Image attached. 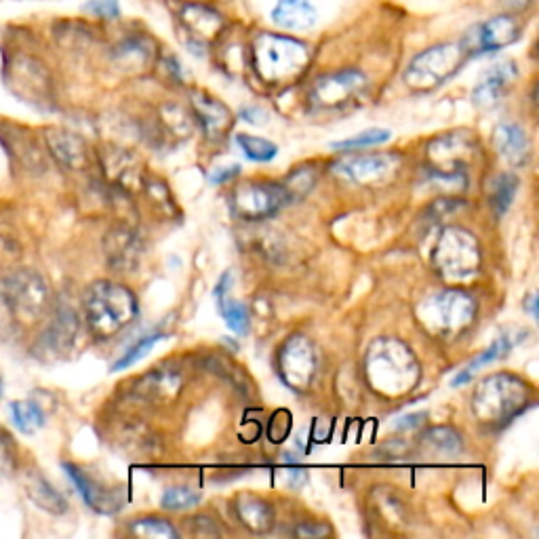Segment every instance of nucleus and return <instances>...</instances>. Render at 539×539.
I'll return each instance as SVG.
<instances>
[{
  "label": "nucleus",
  "instance_id": "nucleus-34",
  "mask_svg": "<svg viewBox=\"0 0 539 539\" xmlns=\"http://www.w3.org/2000/svg\"><path fill=\"white\" fill-rule=\"evenodd\" d=\"M219 310H222L226 325L236 333V335H245L249 331V310L243 302H228L224 297L219 302Z\"/></svg>",
  "mask_w": 539,
  "mask_h": 539
},
{
  "label": "nucleus",
  "instance_id": "nucleus-37",
  "mask_svg": "<svg viewBox=\"0 0 539 539\" xmlns=\"http://www.w3.org/2000/svg\"><path fill=\"white\" fill-rule=\"evenodd\" d=\"M85 11L104 19H114L121 15V5H118V0H89Z\"/></svg>",
  "mask_w": 539,
  "mask_h": 539
},
{
  "label": "nucleus",
  "instance_id": "nucleus-1",
  "mask_svg": "<svg viewBox=\"0 0 539 539\" xmlns=\"http://www.w3.org/2000/svg\"><path fill=\"white\" fill-rule=\"evenodd\" d=\"M365 373L371 388L384 396L409 394L422 377L415 354L394 337H379L369 346Z\"/></svg>",
  "mask_w": 539,
  "mask_h": 539
},
{
  "label": "nucleus",
  "instance_id": "nucleus-24",
  "mask_svg": "<svg viewBox=\"0 0 539 539\" xmlns=\"http://www.w3.org/2000/svg\"><path fill=\"white\" fill-rule=\"evenodd\" d=\"M192 106H194L196 116L201 118L205 131L211 135L224 133L232 123L230 110L222 102H217V99L211 97L209 93H201V91L192 93Z\"/></svg>",
  "mask_w": 539,
  "mask_h": 539
},
{
  "label": "nucleus",
  "instance_id": "nucleus-17",
  "mask_svg": "<svg viewBox=\"0 0 539 539\" xmlns=\"http://www.w3.org/2000/svg\"><path fill=\"white\" fill-rule=\"evenodd\" d=\"M47 150L55 161L66 169H83L87 165V144L83 137H78L66 129H47L45 131Z\"/></svg>",
  "mask_w": 539,
  "mask_h": 539
},
{
  "label": "nucleus",
  "instance_id": "nucleus-32",
  "mask_svg": "<svg viewBox=\"0 0 539 539\" xmlns=\"http://www.w3.org/2000/svg\"><path fill=\"white\" fill-rule=\"evenodd\" d=\"M131 533L137 537H146V539H173L177 537V531L163 521V518H139V521L131 523Z\"/></svg>",
  "mask_w": 539,
  "mask_h": 539
},
{
  "label": "nucleus",
  "instance_id": "nucleus-5",
  "mask_svg": "<svg viewBox=\"0 0 539 539\" xmlns=\"http://www.w3.org/2000/svg\"><path fill=\"white\" fill-rule=\"evenodd\" d=\"M529 401V386L510 373H495L476 386L472 396V411L483 424H506L525 409Z\"/></svg>",
  "mask_w": 539,
  "mask_h": 539
},
{
  "label": "nucleus",
  "instance_id": "nucleus-15",
  "mask_svg": "<svg viewBox=\"0 0 539 539\" xmlns=\"http://www.w3.org/2000/svg\"><path fill=\"white\" fill-rule=\"evenodd\" d=\"M516 76H518V70H516L514 62L493 64L481 76V81L476 83V87L472 91V102L483 110L495 108L508 95L512 85L516 83Z\"/></svg>",
  "mask_w": 539,
  "mask_h": 539
},
{
  "label": "nucleus",
  "instance_id": "nucleus-39",
  "mask_svg": "<svg viewBox=\"0 0 539 539\" xmlns=\"http://www.w3.org/2000/svg\"><path fill=\"white\" fill-rule=\"evenodd\" d=\"M241 116L245 118V121L249 125H262L264 118H266V114L262 110H259V108H247V110L241 112Z\"/></svg>",
  "mask_w": 539,
  "mask_h": 539
},
{
  "label": "nucleus",
  "instance_id": "nucleus-35",
  "mask_svg": "<svg viewBox=\"0 0 539 539\" xmlns=\"http://www.w3.org/2000/svg\"><path fill=\"white\" fill-rule=\"evenodd\" d=\"M198 502H201V495H198L196 491H192L190 487H171V489H167L163 493L161 506L165 510L179 512V510L194 508Z\"/></svg>",
  "mask_w": 539,
  "mask_h": 539
},
{
  "label": "nucleus",
  "instance_id": "nucleus-18",
  "mask_svg": "<svg viewBox=\"0 0 539 539\" xmlns=\"http://www.w3.org/2000/svg\"><path fill=\"white\" fill-rule=\"evenodd\" d=\"M64 470L89 508L102 514H112L121 508V502H118L116 493L106 489L104 485H99L95 478H91L83 468H78L74 464H64Z\"/></svg>",
  "mask_w": 539,
  "mask_h": 539
},
{
  "label": "nucleus",
  "instance_id": "nucleus-41",
  "mask_svg": "<svg viewBox=\"0 0 539 539\" xmlns=\"http://www.w3.org/2000/svg\"><path fill=\"white\" fill-rule=\"evenodd\" d=\"M535 299H537V297H535V293H533V295H531V297H529V304H527V306H529V310H531V314H533V316H537V312H535Z\"/></svg>",
  "mask_w": 539,
  "mask_h": 539
},
{
  "label": "nucleus",
  "instance_id": "nucleus-3",
  "mask_svg": "<svg viewBox=\"0 0 539 539\" xmlns=\"http://www.w3.org/2000/svg\"><path fill=\"white\" fill-rule=\"evenodd\" d=\"M83 310L91 335L97 339H110L135 321L137 299L123 285L97 281L85 291Z\"/></svg>",
  "mask_w": 539,
  "mask_h": 539
},
{
  "label": "nucleus",
  "instance_id": "nucleus-36",
  "mask_svg": "<svg viewBox=\"0 0 539 539\" xmlns=\"http://www.w3.org/2000/svg\"><path fill=\"white\" fill-rule=\"evenodd\" d=\"M19 466V451H17V443L15 438L0 430V478H7L13 472H17Z\"/></svg>",
  "mask_w": 539,
  "mask_h": 539
},
{
  "label": "nucleus",
  "instance_id": "nucleus-6",
  "mask_svg": "<svg viewBox=\"0 0 539 539\" xmlns=\"http://www.w3.org/2000/svg\"><path fill=\"white\" fill-rule=\"evenodd\" d=\"M476 316L474 297L459 289H445L428 295L417 306V318L436 337H455L466 331Z\"/></svg>",
  "mask_w": 539,
  "mask_h": 539
},
{
  "label": "nucleus",
  "instance_id": "nucleus-27",
  "mask_svg": "<svg viewBox=\"0 0 539 539\" xmlns=\"http://www.w3.org/2000/svg\"><path fill=\"white\" fill-rule=\"evenodd\" d=\"M108 257L116 268H125L127 264H133L137 257V241L129 232H112L108 234Z\"/></svg>",
  "mask_w": 539,
  "mask_h": 539
},
{
  "label": "nucleus",
  "instance_id": "nucleus-4",
  "mask_svg": "<svg viewBox=\"0 0 539 539\" xmlns=\"http://www.w3.org/2000/svg\"><path fill=\"white\" fill-rule=\"evenodd\" d=\"M0 299L13 321L32 327L43 321L51 306L49 283L41 272L32 268H15L0 278Z\"/></svg>",
  "mask_w": 539,
  "mask_h": 539
},
{
  "label": "nucleus",
  "instance_id": "nucleus-19",
  "mask_svg": "<svg viewBox=\"0 0 539 539\" xmlns=\"http://www.w3.org/2000/svg\"><path fill=\"white\" fill-rule=\"evenodd\" d=\"M495 150L504 163L521 167L529 158V137L523 127L514 123H502L493 133Z\"/></svg>",
  "mask_w": 539,
  "mask_h": 539
},
{
  "label": "nucleus",
  "instance_id": "nucleus-33",
  "mask_svg": "<svg viewBox=\"0 0 539 539\" xmlns=\"http://www.w3.org/2000/svg\"><path fill=\"white\" fill-rule=\"evenodd\" d=\"M392 137V133L388 129H367L363 133H358L350 139H344V142H333L331 148L333 150H356V148H371L377 144H384Z\"/></svg>",
  "mask_w": 539,
  "mask_h": 539
},
{
  "label": "nucleus",
  "instance_id": "nucleus-11",
  "mask_svg": "<svg viewBox=\"0 0 539 539\" xmlns=\"http://www.w3.org/2000/svg\"><path fill=\"white\" fill-rule=\"evenodd\" d=\"M278 373L291 390L302 392L310 386L316 373V354L308 337L293 335L287 339L278 350Z\"/></svg>",
  "mask_w": 539,
  "mask_h": 539
},
{
  "label": "nucleus",
  "instance_id": "nucleus-10",
  "mask_svg": "<svg viewBox=\"0 0 539 539\" xmlns=\"http://www.w3.org/2000/svg\"><path fill=\"white\" fill-rule=\"evenodd\" d=\"M291 196L285 186L268 182H249L241 184L232 194V207L236 215L245 219H266L281 211Z\"/></svg>",
  "mask_w": 539,
  "mask_h": 539
},
{
  "label": "nucleus",
  "instance_id": "nucleus-25",
  "mask_svg": "<svg viewBox=\"0 0 539 539\" xmlns=\"http://www.w3.org/2000/svg\"><path fill=\"white\" fill-rule=\"evenodd\" d=\"M514 346H516V339H514V335H510V333H508V335L497 337L495 342L491 344V348L483 350L481 354H478V356L474 358V361H472V363H470L466 369H462V371H459V373H457V375L451 379V386H453V388H459V386L468 384L470 379H472V375H474V371L483 369V367H487V365H491V363L499 361V358L508 356V352H510Z\"/></svg>",
  "mask_w": 539,
  "mask_h": 539
},
{
  "label": "nucleus",
  "instance_id": "nucleus-23",
  "mask_svg": "<svg viewBox=\"0 0 539 539\" xmlns=\"http://www.w3.org/2000/svg\"><path fill=\"white\" fill-rule=\"evenodd\" d=\"M234 510H236L238 518H241V523L247 529H251L253 533L270 531L274 516H272V508L264 502L262 497L249 495V493L238 495L236 502H234Z\"/></svg>",
  "mask_w": 539,
  "mask_h": 539
},
{
  "label": "nucleus",
  "instance_id": "nucleus-31",
  "mask_svg": "<svg viewBox=\"0 0 539 539\" xmlns=\"http://www.w3.org/2000/svg\"><path fill=\"white\" fill-rule=\"evenodd\" d=\"M165 335L163 333H150V335H144L142 339H137V342L121 356L118 361L112 365V371H123V369H129L133 367L137 361H142V358L154 350V346L161 342Z\"/></svg>",
  "mask_w": 539,
  "mask_h": 539
},
{
  "label": "nucleus",
  "instance_id": "nucleus-21",
  "mask_svg": "<svg viewBox=\"0 0 539 539\" xmlns=\"http://www.w3.org/2000/svg\"><path fill=\"white\" fill-rule=\"evenodd\" d=\"M78 331V318L70 308L57 310L53 321L41 335V352L62 354L72 346V339Z\"/></svg>",
  "mask_w": 539,
  "mask_h": 539
},
{
  "label": "nucleus",
  "instance_id": "nucleus-40",
  "mask_svg": "<svg viewBox=\"0 0 539 539\" xmlns=\"http://www.w3.org/2000/svg\"><path fill=\"white\" fill-rule=\"evenodd\" d=\"M327 533H329V529H325L321 525H316V527H302V529L297 531V535H304V537H308V535H327Z\"/></svg>",
  "mask_w": 539,
  "mask_h": 539
},
{
  "label": "nucleus",
  "instance_id": "nucleus-9",
  "mask_svg": "<svg viewBox=\"0 0 539 539\" xmlns=\"http://www.w3.org/2000/svg\"><path fill=\"white\" fill-rule=\"evenodd\" d=\"M367 89V76L354 68L321 76L310 91V104L316 110L346 108Z\"/></svg>",
  "mask_w": 539,
  "mask_h": 539
},
{
  "label": "nucleus",
  "instance_id": "nucleus-2",
  "mask_svg": "<svg viewBox=\"0 0 539 539\" xmlns=\"http://www.w3.org/2000/svg\"><path fill=\"white\" fill-rule=\"evenodd\" d=\"M251 64L266 85H289L308 70L310 49L297 38L262 32L255 36L251 45Z\"/></svg>",
  "mask_w": 539,
  "mask_h": 539
},
{
  "label": "nucleus",
  "instance_id": "nucleus-26",
  "mask_svg": "<svg viewBox=\"0 0 539 539\" xmlns=\"http://www.w3.org/2000/svg\"><path fill=\"white\" fill-rule=\"evenodd\" d=\"M13 426L22 434H34L45 426V413L32 401H13L9 405Z\"/></svg>",
  "mask_w": 539,
  "mask_h": 539
},
{
  "label": "nucleus",
  "instance_id": "nucleus-7",
  "mask_svg": "<svg viewBox=\"0 0 539 539\" xmlns=\"http://www.w3.org/2000/svg\"><path fill=\"white\" fill-rule=\"evenodd\" d=\"M468 57L470 55L462 43L434 45L411 59L403 81L413 91H432L455 76Z\"/></svg>",
  "mask_w": 539,
  "mask_h": 539
},
{
  "label": "nucleus",
  "instance_id": "nucleus-42",
  "mask_svg": "<svg viewBox=\"0 0 539 539\" xmlns=\"http://www.w3.org/2000/svg\"><path fill=\"white\" fill-rule=\"evenodd\" d=\"M506 3H510L514 7H525L529 3V0H506Z\"/></svg>",
  "mask_w": 539,
  "mask_h": 539
},
{
  "label": "nucleus",
  "instance_id": "nucleus-12",
  "mask_svg": "<svg viewBox=\"0 0 539 539\" xmlns=\"http://www.w3.org/2000/svg\"><path fill=\"white\" fill-rule=\"evenodd\" d=\"M523 34V26L514 15H495L489 22L474 26L464 36V49L468 55H483L514 45Z\"/></svg>",
  "mask_w": 539,
  "mask_h": 539
},
{
  "label": "nucleus",
  "instance_id": "nucleus-8",
  "mask_svg": "<svg viewBox=\"0 0 539 539\" xmlns=\"http://www.w3.org/2000/svg\"><path fill=\"white\" fill-rule=\"evenodd\" d=\"M432 262L445 281L462 283L481 268V249L468 230L445 228L436 241Z\"/></svg>",
  "mask_w": 539,
  "mask_h": 539
},
{
  "label": "nucleus",
  "instance_id": "nucleus-22",
  "mask_svg": "<svg viewBox=\"0 0 539 539\" xmlns=\"http://www.w3.org/2000/svg\"><path fill=\"white\" fill-rule=\"evenodd\" d=\"M24 487H26L28 497L41 510L51 512V514H64L68 510L66 497L59 493L43 474L28 472L24 478Z\"/></svg>",
  "mask_w": 539,
  "mask_h": 539
},
{
  "label": "nucleus",
  "instance_id": "nucleus-29",
  "mask_svg": "<svg viewBox=\"0 0 539 539\" xmlns=\"http://www.w3.org/2000/svg\"><path fill=\"white\" fill-rule=\"evenodd\" d=\"M422 445L432 455H455L462 451V438L451 428H432L424 434Z\"/></svg>",
  "mask_w": 539,
  "mask_h": 539
},
{
  "label": "nucleus",
  "instance_id": "nucleus-43",
  "mask_svg": "<svg viewBox=\"0 0 539 539\" xmlns=\"http://www.w3.org/2000/svg\"><path fill=\"white\" fill-rule=\"evenodd\" d=\"M3 388H5V382H3V375H0V396H3Z\"/></svg>",
  "mask_w": 539,
  "mask_h": 539
},
{
  "label": "nucleus",
  "instance_id": "nucleus-20",
  "mask_svg": "<svg viewBox=\"0 0 539 539\" xmlns=\"http://www.w3.org/2000/svg\"><path fill=\"white\" fill-rule=\"evenodd\" d=\"M316 7L312 0H278L272 9V22L287 32H304L316 26Z\"/></svg>",
  "mask_w": 539,
  "mask_h": 539
},
{
  "label": "nucleus",
  "instance_id": "nucleus-14",
  "mask_svg": "<svg viewBox=\"0 0 539 539\" xmlns=\"http://www.w3.org/2000/svg\"><path fill=\"white\" fill-rule=\"evenodd\" d=\"M398 165V158L392 154H365L339 161L333 171L342 179L356 186H371L386 179Z\"/></svg>",
  "mask_w": 539,
  "mask_h": 539
},
{
  "label": "nucleus",
  "instance_id": "nucleus-16",
  "mask_svg": "<svg viewBox=\"0 0 539 539\" xmlns=\"http://www.w3.org/2000/svg\"><path fill=\"white\" fill-rule=\"evenodd\" d=\"M179 24L186 30L188 41L192 45H211L217 41L219 34L224 30V17L222 13H217L215 9L207 5H186L179 11Z\"/></svg>",
  "mask_w": 539,
  "mask_h": 539
},
{
  "label": "nucleus",
  "instance_id": "nucleus-38",
  "mask_svg": "<svg viewBox=\"0 0 539 539\" xmlns=\"http://www.w3.org/2000/svg\"><path fill=\"white\" fill-rule=\"evenodd\" d=\"M238 171H241V167L230 165V167H224V169H217L209 179H211V184H224V182H228V179H232L234 175H238Z\"/></svg>",
  "mask_w": 539,
  "mask_h": 539
},
{
  "label": "nucleus",
  "instance_id": "nucleus-30",
  "mask_svg": "<svg viewBox=\"0 0 539 539\" xmlns=\"http://www.w3.org/2000/svg\"><path fill=\"white\" fill-rule=\"evenodd\" d=\"M236 144L245 152V156L249 161L255 163H268L278 154L276 144L268 142L264 137H255V135H247V133H238L236 135Z\"/></svg>",
  "mask_w": 539,
  "mask_h": 539
},
{
  "label": "nucleus",
  "instance_id": "nucleus-13",
  "mask_svg": "<svg viewBox=\"0 0 539 539\" xmlns=\"http://www.w3.org/2000/svg\"><path fill=\"white\" fill-rule=\"evenodd\" d=\"M7 81L15 95L28 102H45L51 91V74L41 59L22 53L15 55L7 66Z\"/></svg>",
  "mask_w": 539,
  "mask_h": 539
},
{
  "label": "nucleus",
  "instance_id": "nucleus-28",
  "mask_svg": "<svg viewBox=\"0 0 539 539\" xmlns=\"http://www.w3.org/2000/svg\"><path fill=\"white\" fill-rule=\"evenodd\" d=\"M516 190H518V179L512 173H499L489 184V198L497 215H504L510 209Z\"/></svg>",
  "mask_w": 539,
  "mask_h": 539
}]
</instances>
